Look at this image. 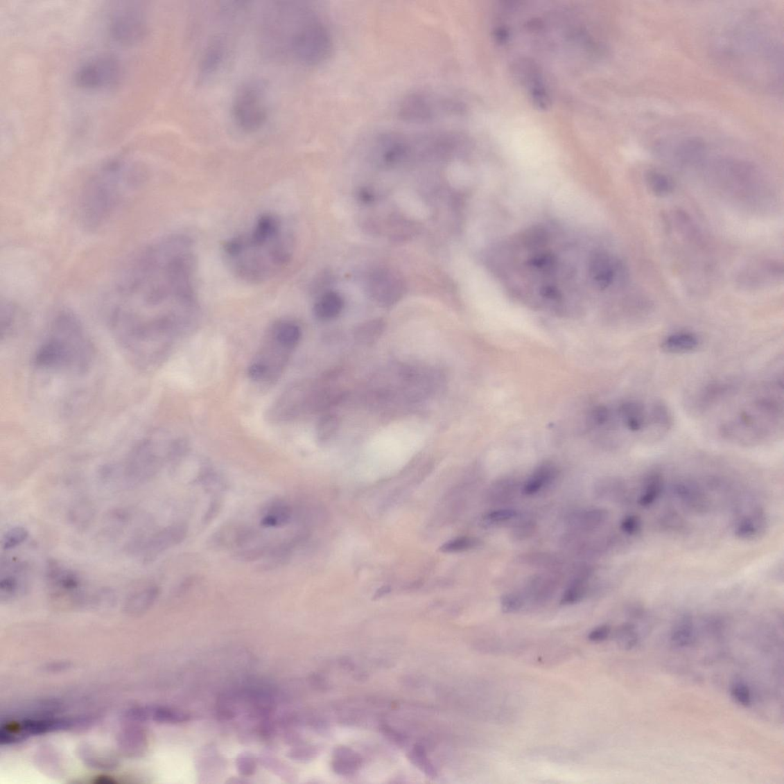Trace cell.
Returning a JSON list of instances; mask_svg holds the SVG:
<instances>
[{"label":"cell","mask_w":784,"mask_h":784,"mask_svg":"<svg viewBox=\"0 0 784 784\" xmlns=\"http://www.w3.org/2000/svg\"><path fill=\"white\" fill-rule=\"evenodd\" d=\"M362 765V758L348 747H338L334 752L333 767L335 772L341 775L354 774Z\"/></svg>","instance_id":"603a6c76"},{"label":"cell","mask_w":784,"mask_h":784,"mask_svg":"<svg viewBox=\"0 0 784 784\" xmlns=\"http://www.w3.org/2000/svg\"><path fill=\"white\" fill-rule=\"evenodd\" d=\"M144 173L134 160L116 158L87 180L78 202L80 223L98 229L110 222L142 186Z\"/></svg>","instance_id":"7a4b0ae2"},{"label":"cell","mask_w":784,"mask_h":784,"mask_svg":"<svg viewBox=\"0 0 784 784\" xmlns=\"http://www.w3.org/2000/svg\"><path fill=\"white\" fill-rule=\"evenodd\" d=\"M187 532L188 528L179 523L168 525L153 534L143 542L141 552L143 561L150 563L155 561L161 554L180 545L186 538Z\"/></svg>","instance_id":"5bb4252c"},{"label":"cell","mask_w":784,"mask_h":784,"mask_svg":"<svg viewBox=\"0 0 784 784\" xmlns=\"http://www.w3.org/2000/svg\"><path fill=\"white\" fill-rule=\"evenodd\" d=\"M371 297L379 305L390 306L405 295L404 280L392 270L382 269L374 272L367 284Z\"/></svg>","instance_id":"7c38bea8"},{"label":"cell","mask_w":784,"mask_h":784,"mask_svg":"<svg viewBox=\"0 0 784 784\" xmlns=\"http://www.w3.org/2000/svg\"><path fill=\"white\" fill-rule=\"evenodd\" d=\"M674 492L681 503L688 509L698 512L708 510V500L697 483L691 481L680 482L674 487Z\"/></svg>","instance_id":"e0dca14e"},{"label":"cell","mask_w":784,"mask_h":784,"mask_svg":"<svg viewBox=\"0 0 784 784\" xmlns=\"http://www.w3.org/2000/svg\"><path fill=\"white\" fill-rule=\"evenodd\" d=\"M611 629L609 626L602 625L599 626L591 630L589 634V640L591 642H602L608 638L610 636Z\"/></svg>","instance_id":"bcb514c9"},{"label":"cell","mask_w":784,"mask_h":784,"mask_svg":"<svg viewBox=\"0 0 784 784\" xmlns=\"http://www.w3.org/2000/svg\"><path fill=\"white\" fill-rule=\"evenodd\" d=\"M28 566L23 561L10 560L2 562L0 576V599L10 600L24 595L27 589Z\"/></svg>","instance_id":"9a60e30c"},{"label":"cell","mask_w":784,"mask_h":784,"mask_svg":"<svg viewBox=\"0 0 784 784\" xmlns=\"http://www.w3.org/2000/svg\"><path fill=\"white\" fill-rule=\"evenodd\" d=\"M530 93L533 104L539 109L546 111L551 105L550 98H549L546 87L541 82L532 87Z\"/></svg>","instance_id":"74e56055"},{"label":"cell","mask_w":784,"mask_h":784,"mask_svg":"<svg viewBox=\"0 0 784 784\" xmlns=\"http://www.w3.org/2000/svg\"><path fill=\"white\" fill-rule=\"evenodd\" d=\"M480 545L478 539L471 537H461L446 542L442 550L445 552H458L470 550Z\"/></svg>","instance_id":"e575fe53"},{"label":"cell","mask_w":784,"mask_h":784,"mask_svg":"<svg viewBox=\"0 0 784 784\" xmlns=\"http://www.w3.org/2000/svg\"><path fill=\"white\" fill-rule=\"evenodd\" d=\"M71 722L64 720H28L19 723L3 725L0 731V742L11 744L23 741L29 736L71 727Z\"/></svg>","instance_id":"4fadbf2b"},{"label":"cell","mask_w":784,"mask_h":784,"mask_svg":"<svg viewBox=\"0 0 784 784\" xmlns=\"http://www.w3.org/2000/svg\"><path fill=\"white\" fill-rule=\"evenodd\" d=\"M495 38L499 43H505L509 39V32L505 28H498L496 31Z\"/></svg>","instance_id":"681fc988"},{"label":"cell","mask_w":784,"mask_h":784,"mask_svg":"<svg viewBox=\"0 0 784 784\" xmlns=\"http://www.w3.org/2000/svg\"><path fill=\"white\" fill-rule=\"evenodd\" d=\"M618 638L620 640L622 643L625 645V648H633L637 642V637L634 627L631 625H625L622 626L619 629Z\"/></svg>","instance_id":"7bdbcfd3"},{"label":"cell","mask_w":784,"mask_h":784,"mask_svg":"<svg viewBox=\"0 0 784 784\" xmlns=\"http://www.w3.org/2000/svg\"><path fill=\"white\" fill-rule=\"evenodd\" d=\"M94 349L82 322L74 314L62 311L49 327L33 357L39 370L61 375L83 376L91 369Z\"/></svg>","instance_id":"3957f363"},{"label":"cell","mask_w":784,"mask_h":784,"mask_svg":"<svg viewBox=\"0 0 784 784\" xmlns=\"http://www.w3.org/2000/svg\"><path fill=\"white\" fill-rule=\"evenodd\" d=\"M693 637V625L690 618H681L672 629V642L679 647H686L690 644Z\"/></svg>","instance_id":"4dcf8cb0"},{"label":"cell","mask_w":784,"mask_h":784,"mask_svg":"<svg viewBox=\"0 0 784 784\" xmlns=\"http://www.w3.org/2000/svg\"><path fill=\"white\" fill-rule=\"evenodd\" d=\"M641 520L639 517L636 516H627L622 519L620 525L622 531L629 534V536H634V534L641 531Z\"/></svg>","instance_id":"f6af8a7d"},{"label":"cell","mask_w":784,"mask_h":784,"mask_svg":"<svg viewBox=\"0 0 784 784\" xmlns=\"http://www.w3.org/2000/svg\"><path fill=\"white\" fill-rule=\"evenodd\" d=\"M192 241L173 236L138 253L116 277L106 302L110 329L138 368L155 367L195 309Z\"/></svg>","instance_id":"6da1fadb"},{"label":"cell","mask_w":784,"mask_h":784,"mask_svg":"<svg viewBox=\"0 0 784 784\" xmlns=\"http://www.w3.org/2000/svg\"><path fill=\"white\" fill-rule=\"evenodd\" d=\"M585 593V587L582 581L575 582L573 584L570 585L568 589L564 593L561 600L562 605H571L580 602L584 598Z\"/></svg>","instance_id":"d590c367"},{"label":"cell","mask_w":784,"mask_h":784,"mask_svg":"<svg viewBox=\"0 0 784 784\" xmlns=\"http://www.w3.org/2000/svg\"><path fill=\"white\" fill-rule=\"evenodd\" d=\"M517 512L512 509H500L491 511L483 519L489 523H503L509 521L517 516Z\"/></svg>","instance_id":"b9f144b4"},{"label":"cell","mask_w":784,"mask_h":784,"mask_svg":"<svg viewBox=\"0 0 784 784\" xmlns=\"http://www.w3.org/2000/svg\"><path fill=\"white\" fill-rule=\"evenodd\" d=\"M751 399L722 423L720 433L727 441L737 444H759L779 433L783 419L782 380L760 385Z\"/></svg>","instance_id":"277c9868"},{"label":"cell","mask_w":784,"mask_h":784,"mask_svg":"<svg viewBox=\"0 0 784 784\" xmlns=\"http://www.w3.org/2000/svg\"><path fill=\"white\" fill-rule=\"evenodd\" d=\"M555 476V467L549 464L540 466L531 478L527 480L523 488V493L532 496L551 482Z\"/></svg>","instance_id":"d4e9b609"},{"label":"cell","mask_w":784,"mask_h":784,"mask_svg":"<svg viewBox=\"0 0 784 784\" xmlns=\"http://www.w3.org/2000/svg\"><path fill=\"white\" fill-rule=\"evenodd\" d=\"M501 608L504 613H516L522 609L523 600L517 593H509L501 598Z\"/></svg>","instance_id":"ab89813d"},{"label":"cell","mask_w":784,"mask_h":784,"mask_svg":"<svg viewBox=\"0 0 784 784\" xmlns=\"http://www.w3.org/2000/svg\"><path fill=\"white\" fill-rule=\"evenodd\" d=\"M606 512L604 510L593 509L585 512L579 516V522L584 529H592L602 524L606 519Z\"/></svg>","instance_id":"8d00e7d4"},{"label":"cell","mask_w":784,"mask_h":784,"mask_svg":"<svg viewBox=\"0 0 784 784\" xmlns=\"http://www.w3.org/2000/svg\"><path fill=\"white\" fill-rule=\"evenodd\" d=\"M96 783H115V781L112 780V779H110L109 778H107V776H101V778H98Z\"/></svg>","instance_id":"f907efd6"},{"label":"cell","mask_w":784,"mask_h":784,"mask_svg":"<svg viewBox=\"0 0 784 784\" xmlns=\"http://www.w3.org/2000/svg\"><path fill=\"white\" fill-rule=\"evenodd\" d=\"M410 760L412 763L420 770L431 778H435L437 776V771L432 762L428 757L426 751L421 745H415L411 753H410Z\"/></svg>","instance_id":"d6a6232c"},{"label":"cell","mask_w":784,"mask_h":784,"mask_svg":"<svg viewBox=\"0 0 784 784\" xmlns=\"http://www.w3.org/2000/svg\"><path fill=\"white\" fill-rule=\"evenodd\" d=\"M384 327V322L381 320L365 322L356 329V338L367 344L375 342L383 333Z\"/></svg>","instance_id":"1f68e13d"},{"label":"cell","mask_w":784,"mask_h":784,"mask_svg":"<svg viewBox=\"0 0 784 784\" xmlns=\"http://www.w3.org/2000/svg\"><path fill=\"white\" fill-rule=\"evenodd\" d=\"M160 595L156 584H150L132 593L124 604V611L130 615H141L155 604Z\"/></svg>","instance_id":"ffe728a7"},{"label":"cell","mask_w":784,"mask_h":784,"mask_svg":"<svg viewBox=\"0 0 784 784\" xmlns=\"http://www.w3.org/2000/svg\"><path fill=\"white\" fill-rule=\"evenodd\" d=\"M121 74V65L116 58L102 55L80 65L76 72L75 82L87 90L107 89L119 82Z\"/></svg>","instance_id":"30bf717a"},{"label":"cell","mask_w":784,"mask_h":784,"mask_svg":"<svg viewBox=\"0 0 784 784\" xmlns=\"http://www.w3.org/2000/svg\"><path fill=\"white\" fill-rule=\"evenodd\" d=\"M112 37L122 45H134L144 38L146 25L141 11L134 7H121L110 19Z\"/></svg>","instance_id":"8fae6325"},{"label":"cell","mask_w":784,"mask_h":784,"mask_svg":"<svg viewBox=\"0 0 784 784\" xmlns=\"http://www.w3.org/2000/svg\"><path fill=\"white\" fill-rule=\"evenodd\" d=\"M343 309L342 297L334 291H325L313 306L314 316L321 321H329L338 317Z\"/></svg>","instance_id":"44dd1931"},{"label":"cell","mask_w":784,"mask_h":784,"mask_svg":"<svg viewBox=\"0 0 784 784\" xmlns=\"http://www.w3.org/2000/svg\"><path fill=\"white\" fill-rule=\"evenodd\" d=\"M512 74H514L519 82L532 87L541 83V77L539 69L536 63L525 60H517L512 66Z\"/></svg>","instance_id":"4316f807"},{"label":"cell","mask_w":784,"mask_h":784,"mask_svg":"<svg viewBox=\"0 0 784 784\" xmlns=\"http://www.w3.org/2000/svg\"><path fill=\"white\" fill-rule=\"evenodd\" d=\"M647 183L650 191L658 197L668 196L673 191L672 180L668 175L657 171L647 173Z\"/></svg>","instance_id":"f546056e"},{"label":"cell","mask_w":784,"mask_h":784,"mask_svg":"<svg viewBox=\"0 0 784 784\" xmlns=\"http://www.w3.org/2000/svg\"><path fill=\"white\" fill-rule=\"evenodd\" d=\"M248 376L254 382H262V381L269 378V373L266 366L257 361L249 366Z\"/></svg>","instance_id":"ee69618b"},{"label":"cell","mask_w":784,"mask_h":784,"mask_svg":"<svg viewBox=\"0 0 784 784\" xmlns=\"http://www.w3.org/2000/svg\"><path fill=\"white\" fill-rule=\"evenodd\" d=\"M664 487L663 478L661 474L652 473L645 481L643 491L640 497L638 503L643 507H649L661 496Z\"/></svg>","instance_id":"83f0119b"},{"label":"cell","mask_w":784,"mask_h":784,"mask_svg":"<svg viewBox=\"0 0 784 784\" xmlns=\"http://www.w3.org/2000/svg\"><path fill=\"white\" fill-rule=\"evenodd\" d=\"M765 524V517L760 512L743 518L737 525L735 534L742 539L756 537Z\"/></svg>","instance_id":"f1b7e54d"},{"label":"cell","mask_w":784,"mask_h":784,"mask_svg":"<svg viewBox=\"0 0 784 784\" xmlns=\"http://www.w3.org/2000/svg\"><path fill=\"white\" fill-rule=\"evenodd\" d=\"M463 110V105L456 100L423 91L409 94L401 101L399 116L405 121L423 123L460 114Z\"/></svg>","instance_id":"ba28073f"},{"label":"cell","mask_w":784,"mask_h":784,"mask_svg":"<svg viewBox=\"0 0 784 784\" xmlns=\"http://www.w3.org/2000/svg\"><path fill=\"white\" fill-rule=\"evenodd\" d=\"M372 144L374 155L379 160L394 166L415 160L449 158L467 150L471 143L466 136L453 131H391L378 136Z\"/></svg>","instance_id":"5b68a950"},{"label":"cell","mask_w":784,"mask_h":784,"mask_svg":"<svg viewBox=\"0 0 784 784\" xmlns=\"http://www.w3.org/2000/svg\"><path fill=\"white\" fill-rule=\"evenodd\" d=\"M239 767H241V772H243V774H250L254 771V764L250 758H243V759L241 760Z\"/></svg>","instance_id":"c3c4849f"},{"label":"cell","mask_w":784,"mask_h":784,"mask_svg":"<svg viewBox=\"0 0 784 784\" xmlns=\"http://www.w3.org/2000/svg\"><path fill=\"white\" fill-rule=\"evenodd\" d=\"M227 55L226 42L222 36L216 35L209 42L202 58L200 76L207 80L216 75L225 62Z\"/></svg>","instance_id":"2e32d148"},{"label":"cell","mask_w":784,"mask_h":784,"mask_svg":"<svg viewBox=\"0 0 784 784\" xmlns=\"http://www.w3.org/2000/svg\"><path fill=\"white\" fill-rule=\"evenodd\" d=\"M270 336L285 348L294 349L302 337V329L294 322L281 321L274 325Z\"/></svg>","instance_id":"7402d4cb"},{"label":"cell","mask_w":784,"mask_h":784,"mask_svg":"<svg viewBox=\"0 0 784 784\" xmlns=\"http://www.w3.org/2000/svg\"><path fill=\"white\" fill-rule=\"evenodd\" d=\"M95 516L94 505L89 500H80L71 507L69 517L71 524L79 530H85L93 522Z\"/></svg>","instance_id":"484cf974"},{"label":"cell","mask_w":784,"mask_h":784,"mask_svg":"<svg viewBox=\"0 0 784 784\" xmlns=\"http://www.w3.org/2000/svg\"><path fill=\"white\" fill-rule=\"evenodd\" d=\"M220 507H221V502L219 501L218 498H216V499L211 503L207 514L204 515L203 518L204 524L209 523L212 519L216 516Z\"/></svg>","instance_id":"7dc6e473"},{"label":"cell","mask_w":784,"mask_h":784,"mask_svg":"<svg viewBox=\"0 0 784 784\" xmlns=\"http://www.w3.org/2000/svg\"><path fill=\"white\" fill-rule=\"evenodd\" d=\"M28 536V531L25 527H13L3 534L1 546L4 550H11L24 543Z\"/></svg>","instance_id":"836d02e7"},{"label":"cell","mask_w":784,"mask_h":784,"mask_svg":"<svg viewBox=\"0 0 784 784\" xmlns=\"http://www.w3.org/2000/svg\"><path fill=\"white\" fill-rule=\"evenodd\" d=\"M46 581L50 597L55 600H68L73 604H84L90 599L82 577L60 562L50 561L46 567Z\"/></svg>","instance_id":"9c48e42d"},{"label":"cell","mask_w":784,"mask_h":784,"mask_svg":"<svg viewBox=\"0 0 784 784\" xmlns=\"http://www.w3.org/2000/svg\"><path fill=\"white\" fill-rule=\"evenodd\" d=\"M133 717L137 720H152L159 722H182L187 720V716L172 709L166 708H143L133 711Z\"/></svg>","instance_id":"cb8c5ba5"},{"label":"cell","mask_w":784,"mask_h":784,"mask_svg":"<svg viewBox=\"0 0 784 784\" xmlns=\"http://www.w3.org/2000/svg\"><path fill=\"white\" fill-rule=\"evenodd\" d=\"M266 87L260 80H249L240 86L232 101V112L237 126L246 133L263 128L268 117Z\"/></svg>","instance_id":"52a82bcc"},{"label":"cell","mask_w":784,"mask_h":784,"mask_svg":"<svg viewBox=\"0 0 784 784\" xmlns=\"http://www.w3.org/2000/svg\"><path fill=\"white\" fill-rule=\"evenodd\" d=\"M338 428V421L336 417L332 416H326L322 419L318 428V437L322 442L328 441L335 434Z\"/></svg>","instance_id":"f35d334b"},{"label":"cell","mask_w":784,"mask_h":784,"mask_svg":"<svg viewBox=\"0 0 784 784\" xmlns=\"http://www.w3.org/2000/svg\"><path fill=\"white\" fill-rule=\"evenodd\" d=\"M731 695L733 699L739 703L740 705L744 706H749L751 703V695L749 688L742 683H737L733 685L731 688Z\"/></svg>","instance_id":"60d3db41"},{"label":"cell","mask_w":784,"mask_h":784,"mask_svg":"<svg viewBox=\"0 0 784 784\" xmlns=\"http://www.w3.org/2000/svg\"><path fill=\"white\" fill-rule=\"evenodd\" d=\"M700 345L701 340L697 335L690 331H680L665 337L661 342V349L668 354L685 355L699 349Z\"/></svg>","instance_id":"ac0fdd59"},{"label":"cell","mask_w":784,"mask_h":784,"mask_svg":"<svg viewBox=\"0 0 784 784\" xmlns=\"http://www.w3.org/2000/svg\"><path fill=\"white\" fill-rule=\"evenodd\" d=\"M287 11V9H286ZM285 19L281 23L285 31H279L286 49L293 58L306 66H317L326 62L332 55L333 40L331 31L318 15L307 7L288 6Z\"/></svg>","instance_id":"8992f818"},{"label":"cell","mask_w":784,"mask_h":784,"mask_svg":"<svg viewBox=\"0 0 784 784\" xmlns=\"http://www.w3.org/2000/svg\"><path fill=\"white\" fill-rule=\"evenodd\" d=\"M294 516L290 505L283 500H273L268 503L261 512L260 524L263 528H280L287 525Z\"/></svg>","instance_id":"d6986e66"}]
</instances>
